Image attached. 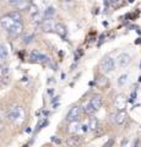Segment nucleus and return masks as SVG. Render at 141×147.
<instances>
[{"instance_id": "f257e3e1", "label": "nucleus", "mask_w": 141, "mask_h": 147, "mask_svg": "<svg viewBox=\"0 0 141 147\" xmlns=\"http://www.w3.org/2000/svg\"><path fill=\"white\" fill-rule=\"evenodd\" d=\"M99 67H101V70L104 74H108V72L113 71V69H114V60H113V58H111V57H104L102 59L101 64H99Z\"/></svg>"}, {"instance_id": "f03ea898", "label": "nucleus", "mask_w": 141, "mask_h": 147, "mask_svg": "<svg viewBox=\"0 0 141 147\" xmlns=\"http://www.w3.org/2000/svg\"><path fill=\"white\" fill-rule=\"evenodd\" d=\"M30 59H31V61H33V63H40V64H43V63H48L51 59H49L48 57H45L44 54H42L39 52V50L37 49H34L31 52V55H30Z\"/></svg>"}, {"instance_id": "7ed1b4c3", "label": "nucleus", "mask_w": 141, "mask_h": 147, "mask_svg": "<svg viewBox=\"0 0 141 147\" xmlns=\"http://www.w3.org/2000/svg\"><path fill=\"white\" fill-rule=\"evenodd\" d=\"M80 113H81V108L79 107V105H74L70 110L69 113H67L66 115V120L67 121H72V120H77L80 117Z\"/></svg>"}, {"instance_id": "20e7f679", "label": "nucleus", "mask_w": 141, "mask_h": 147, "mask_svg": "<svg viewBox=\"0 0 141 147\" xmlns=\"http://www.w3.org/2000/svg\"><path fill=\"white\" fill-rule=\"evenodd\" d=\"M22 31H24V25H22V22H15L13 26L9 30V33H10L11 37H19L22 33Z\"/></svg>"}, {"instance_id": "39448f33", "label": "nucleus", "mask_w": 141, "mask_h": 147, "mask_svg": "<svg viewBox=\"0 0 141 147\" xmlns=\"http://www.w3.org/2000/svg\"><path fill=\"white\" fill-rule=\"evenodd\" d=\"M13 24H15V21L12 20V18L6 15V16H3V17H0V26L3 27V28H5V30H10L11 27L13 26Z\"/></svg>"}, {"instance_id": "423d86ee", "label": "nucleus", "mask_w": 141, "mask_h": 147, "mask_svg": "<svg viewBox=\"0 0 141 147\" xmlns=\"http://www.w3.org/2000/svg\"><path fill=\"white\" fill-rule=\"evenodd\" d=\"M90 103H91V105L93 107L94 112H97V110H99V108H101L102 104H103V97H102V96H99V94L93 96V97L91 98Z\"/></svg>"}, {"instance_id": "0eeeda50", "label": "nucleus", "mask_w": 141, "mask_h": 147, "mask_svg": "<svg viewBox=\"0 0 141 147\" xmlns=\"http://www.w3.org/2000/svg\"><path fill=\"white\" fill-rule=\"evenodd\" d=\"M117 61H118V65H119L120 67H125V66H128L129 64H130L131 58H130V55H129V54L123 53V54H120L119 57H118Z\"/></svg>"}, {"instance_id": "6e6552de", "label": "nucleus", "mask_w": 141, "mask_h": 147, "mask_svg": "<svg viewBox=\"0 0 141 147\" xmlns=\"http://www.w3.org/2000/svg\"><path fill=\"white\" fill-rule=\"evenodd\" d=\"M114 105H115V108L118 110L125 109V107H126V98H125V96H123V94L117 96V98L114 100Z\"/></svg>"}, {"instance_id": "1a4fd4ad", "label": "nucleus", "mask_w": 141, "mask_h": 147, "mask_svg": "<svg viewBox=\"0 0 141 147\" xmlns=\"http://www.w3.org/2000/svg\"><path fill=\"white\" fill-rule=\"evenodd\" d=\"M17 117H19V107H12L7 112V120L11 123H16Z\"/></svg>"}, {"instance_id": "9d476101", "label": "nucleus", "mask_w": 141, "mask_h": 147, "mask_svg": "<svg viewBox=\"0 0 141 147\" xmlns=\"http://www.w3.org/2000/svg\"><path fill=\"white\" fill-rule=\"evenodd\" d=\"M126 118H128V114L124 109L123 110H118V113L115 114V123L118 125H123L126 121Z\"/></svg>"}, {"instance_id": "9b49d317", "label": "nucleus", "mask_w": 141, "mask_h": 147, "mask_svg": "<svg viewBox=\"0 0 141 147\" xmlns=\"http://www.w3.org/2000/svg\"><path fill=\"white\" fill-rule=\"evenodd\" d=\"M39 25H40V28H42L43 32H51V31L54 30V25H53L52 18H48V20H43Z\"/></svg>"}, {"instance_id": "f8f14e48", "label": "nucleus", "mask_w": 141, "mask_h": 147, "mask_svg": "<svg viewBox=\"0 0 141 147\" xmlns=\"http://www.w3.org/2000/svg\"><path fill=\"white\" fill-rule=\"evenodd\" d=\"M54 31L61 37V38H66V34H67V30L66 27L63 25V24H55L54 25Z\"/></svg>"}, {"instance_id": "ddd939ff", "label": "nucleus", "mask_w": 141, "mask_h": 147, "mask_svg": "<svg viewBox=\"0 0 141 147\" xmlns=\"http://www.w3.org/2000/svg\"><path fill=\"white\" fill-rule=\"evenodd\" d=\"M106 5L113 9H119L124 5V0H106Z\"/></svg>"}, {"instance_id": "4468645a", "label": "nucleus", "mask_w": 141, "mask_h": 147, "mask_svg": "<svg viewBox=\"0 0 141 147\" xmlns=\"http://www.w3.org/2000/svg\"><path fill=\"white\" fill-rule=\"evenodd\" d=\"M55 13V9L53 6H48L43 12V20H48V18H52Z\"/></svg>"}, {"instance_id": "2eb2a0df", "label": "nucleus", "mask_w": 141, "mask_h": 147, "mask_svg": "<svg viewBox=\"0 0 141 147\" xmlns=\"http://www.w3.org/2000/svg\"><path fill=\"white\" fill-rule=\"evenodd\" d=\"M70 124H69V132H76V131H79L80 130V127H81V125H80V123L77 121V120H72V121H69Z\"/></svg>"}, {"instance_id": "dca6fc26", "label": "nucleus", "mask_w": 141, "mask_h": 147, "mask_svg": "<svg viewBox=\"0 0 141 147\" xmlns=\"http://www.w3.org/2000/svg\"><path fill=\"white\" fill-rule=\"evenodd\" d=\"M97 127H98V120H97V118L96 117H91L90 118V120H88V129L90 130H97Z\"/></svg>"}, {"instance_id": "f3484780", "label": "nucleus", "mask_w": 141, "mask_h": 147, "mask_svg": "<svg viewBox=\"0 0 141 147\" xmlns=\"http://www.w3.org/2000/svg\"><path fill=\"white\" fill-rule=\"evenodd\" d=\"M9 16H10L15 22H21L22 21V15L19 11H12V12L9 13Z\"/></svg>"}, {"instance_id": "a211bd4d", "label": "nucleus", "mask_w": 141, "mask_h": 147, "mask_svg": "<svg viewBox=\"0 0 141 147\" xmlns=\"http://www.w3.org/2000/svg\"><path fill=\"white\" fill-rule=\"evenodd\" d=\"M7 58V49L4 44H0V60H5Z\"/></svg>"}, {"instance_id": "6ab92c4d", "label": "nucleus", "mask_w": 141, "mask_h": 147, "mask_svg": "<svg viewBox=\"0 0 141 147\" xmlns=\"http://www.w3.org/2000/svg\"><path fill=\"white\" fill-rule=\"evenodd\" d=\"M43 21V16L40 15V12H37L36 15H32V22L33 24H40Z\"/></svg>"}, {"instance_id": "aec40b11", "label": "nucleus", "mask_w": 141, "mask_h": 147, "mask_svg": "<svg viewBox=\"0 0 141 147\" xmlns=\"http://www.w3.org/2000/svg\"><path fill=\"white\" fill-rule=\"evenodd\" d=\"M24 119H25V110H24V108H22V107H19V117H17L16 123L20 124V120L22 123V121H24Z\"/></svg>"}, {"instance_id": "412c9836", "label": "nucleus", "mask_w": 141, "mask_h": 147, "mask_svg": "<svg viewBox=\"0 0 141 147\" xmlns=\"http://www.w3.org/2000/svg\"><path fill=\"white\" fill-rule=\"evenodd\" d=\"M84 110H85V113H86V114H88V115H91V114H93V113H94V109H93L92 105H91L90 102L84 107Z\"/></svg>"}, {"instance_id": "4be33fe9", "label": "nucleus", "mask_w": 141, "mask_h": 147, "mask_svg": "<svg viewBox=\"0 0 141 147\" xmlns=\"http://www.w3.org/2000/svg\"><path fill=\"white\" fill-rule=\"evenodd\" d=\"M28 11H30V13H31V16H32V15H36L37 12H39L38 6H37V5H34V4H31L30 7H28Z\"/></svg>"}, {"instance_id": "5701e85b", "label": "nucleus", "mask_w": 141, "mask_h": 147, "mask_svg": "<svg viewBox=\"0 0 141 147\" xmlns=\"http://www.w3.org/2000/svg\"><path fill=\"white\" fill-rule=\"evenodd\" d=\"M7 85H9V77H7V75L0 77V87H5Z\"/></svg>"}, {"instance_id": "b1692460", "label": "nucleus", "mask_w": 141, "mask_h": 147, "mask_svg": "<svg viewBox=\"0 0 141 147\" xmlns=\"http://www.w3.org/2000/svg\"><path fill=\"white\" fill-rule=\"evenodd\" d=\"M108 84V80L106 79V77H99V79L97 80V85L99 87H104V86H107Z\"/></svg>"}, {"instance_id": "393cba45", "label": "nucleus", "mask_w": 141, "mask_h": 147, "mask_svg": "<svg viewBox=\"0 0 141 147\" xmlns=\"http://www.w3.org/2000/svg\"><path fill=\"white\" fill-rule=\"evenodd\" d=\"M66 144L70 145V146H76L77 144H79V139H77V137H75V136H74V137H70V139L66 141Z\"/></svg>"}, {"instance_id": "a878e982", "label": "nucleus", "mask_w": 141, "mask_h": 147, "mask_svg": "<svg viewBox=\"0 0 141 147\" xmlns=\"http://www.w3.org/2000/svg\"><path fill=\"white\" fill-rule=\"evenodd\" d=\"M126 79H128V75L126 74H124V75H121L120 77H119V80H118V85L119 86H123L126 82Z\"/></svg>"}, {"instance_id": "bb28decb", "label": "nucleus", "mask_w": 141, "mask_h": 147, "mask_svg": "<svg viewBox=\"0 0 141 147\" xmlns=\"http://www.w3.org/2000/svg\"><path fill=\"white\" fill-rule=\"evenodd\" d=\"M32 38H33V34H32V33L26 34V36L24 37V43H25V44H28L31 40H32Z\"/></svg>"}, {"instance_id": "cd10ccee", "label": "nucleus", "mask_w": 141, "mask_h": 147, "mask_svg": "<svg viewBox=\"0 0 141 147\" xmlns=\"http://www.w3.org/2000/svg\"><path fill=\"white\" fill-rule=\"evenodd\" d=\"M22 1H24V0H9V4H10V5H20Z\"/></svg>"}, {"instance_id": "c85d7f7f", "label": "nucleus", "mask_w": 141, "mask_h": 147, "mask_svg": "<svg viewBox=\"0 0 141 147\" xmlns=\"http://www.w3.org/2000/svg\"><path fill=\"white\" fill-rule=\"evenodd\" d=\"M52 140H53V142H55V144H58V145L60 144V140H58L55 136H53V139H52Z\"/></svg>"}, {"instance_id": "c756f323", "label": "nucleus", "mask_w": 141, "mask_h": 147, "mask_svg": "<svg viewBox=\"0 0 141 147\" xmlns=\"http://www.w3.org/2000/svg\"><path fill=\"white\" fill-rule=\"evenodd\" d=\"M112 144H113V140H111V141H108V142H107V144H106V145H104V146H111Z\"/></svg>"}, {"instance_id": "7c9ffc66", "label": "nucleus", "mask_w": 141, "mask_h": 147, "mask_svg": "<svg viewBox=\"0 0 141 147\" xmlns=\"http://www.w3.org/2000/svg\"><path fill=\"white\" fill-rule=\"evenodd\" d=\"M48 93L52 96V94H53V90H49V91H48Z\"/></svg>"}, {"instance_id": "2f4dec72", "label": "nucleus", "mask_w": 141, "mask_h": 147, "mask_svg": "<svg viewBox=\"0 0 141 147\" xmlns=\"http://www.w3.org/2000/svg\"><path fill=\"white\" fill-rule=\"evenodd\" d=\"M1 130H3V124L0 123V131H1Z\"/></svg>"}, {"instance_id": "473e14b6", "label": "nucleus", "mask_w": 141, "mask_h": 147, "mask_svg": "<svg viewBox=\"0 0 141 147\" xmlns=\"http://www.w3.org/2000/svg\"><path fill=\"white\" fill-rule=\"evenodd\" d=\"M140 69H141V64H140Z\"/></svg>"}]
</instances>
